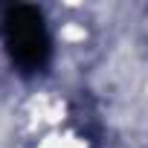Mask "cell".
<instances>
[{"label": "cell", "instance_id": "6da1fadb", "mask_svg": "<svg viewBox=\"0 0 148 148\" xmlns=\"http://www.w3.org/2000/svg\"><path fill=\"white\" fill-rule=\"evenodd\" d=\"M3 44L9 58L23 73L41 70L49 58V32L44 15L35 6H12L3 18Z\"/></svg>", "mask_w": 148, "mask_h": 148}]
</instances>
